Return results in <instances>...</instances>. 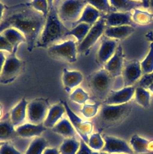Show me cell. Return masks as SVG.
Here are the masks:
<instances>
[{
    "label": "cell",
    "instance_id": "45",
    "mask_svg": "<svg viewBox=\"0 0 153 154\" xmlns=\"http://www.w3.org/2000/svg\"><path fill=\"white\" fill-rule=\"evenodd\" d=\"M5 57L4 54V52L2 51H0V75L2 71V69L4 63V61L5 60Z\"/></svg>",
    "mask_w": 153,
    "mask_h": 154
},
{
    "label": "cell",
    "instance_id": "40",
    "mask_svg": "<svg viewBox=\"0 0 153 154\" xmlns=\"http://www.w3.org/2000/svg\"><path fill=\"white\" fill-rule=\"evenodd\" d=\"M0 154H21L11 143L4 142L0 147Z\"/></svg>",
    "mask_w": 153,
    "mask_h": 154
},
{
    "label": "cell",
    "instance_id": "34",
    "mask_svg": "<svg viewBox=\"0 0 153 154\" xmlns=\"http://www.w3.org/2000/svg\"><path fill=\"white\" fill-rule=\"evenodd\" d=\"M87 4L91 5L95 8L100 12L103 13H108L113 11L112 8L109 0H85Z\"/></svg>",
    "mask_w": 153,
    "mask_h": 154
},
{
    "label": "cell",
    "instance_id": "35",
    "mask_svg": "<svg viewBox=\"0 0 153 154\" xmlns=\"http://www.w3.org/2000/svg\"><path fill=\"white\" fill-rule=\"evenodd\" d=\"M70 99L78 104H85L89 99L88 94L82 88H76L70 94Z\"/></svg>",
    "mask_w": 153,
    "mask_h": 154
},
{
    "label": "cell",
    "instance_id": "50",
    "mask_svg": "<svg viewBox=\"0 0 153 154\" xmlns=\"http://www.w3.org/2000/svg\"><path fill=\"white\" fill-rule=\"evenodd\" d=\"M2 106L0 105V118L2 117Z\"/></svg>",
    "mask_w": 153,
    "mask_h": 154
},
{
    "label": "cell",
    "instance_id": "54",
    "mask_svg": "<svg viewBox=\"0 0 153 154\" xmlns=\"http://www.w3.org/2000/svg\"><path fill=\"white\" fill-rule=\"evenodd\" d=\"M4 142H0V147L4 144Z\"/></svg>",
    "mask_w": 153,
    "mask_h": 154
},
{
    "label": "cell",
    "instance_id": "14",
    "mask_svg": "<svg viewBox=\"0 0 153 154\" xmlns=\"http://www.w3.org/2000/svg\"><path fill=\"white\" fill-rule=\"evenodd\" d=\"M124 65V55L122 47L118 45L112 57L104 65L106 69L113 78H117L121 76Z\"/></svg>",
    "mask_w": 153,
    "mask_h": 154
},
{
    "label": "cell",
    "instance_id": "18",
    "mask_svg": "<svg viewBox=\"0 0 153 154\" xmlns=\"http://www.w3.org/2000/svg\"><path fill=\"white\" fill-rule=\"evenodd\" d=\"M47 129L43 123L35 125L31 123H25L15 128L17 135L22 138L39 137Z\"/></svg>",
    "mask_w": 153,
    "mask_h": 154
},
{
    "label": "cell",
    "instance_id": "7",
    "mask_svg": "<svg viewBox=\"0 0 153 154\" xmlns=\"http://www.w3.org/2000/svg\"><path fill=\"white\" fill-rule=\"evenodd\" d=\"M47 52L53 58L63 60L69 63H73L77 61V46L75 41L68 40L50 46L47 48Z\"/></svg>",
    "mask_w": 153,
    "mask_h": 154
},
{
    "label": "cell",
    "instance_id": "47",
    "mask_svg": "<svg viewBox=\"0 0 153 154\" xmlns=\"http://www.w3.org/2000/svg\"><path fill=\"white\" fill-rule=\"evenodd\" d=\"M5 7V5H4L2 3H1L0 2V22H1V21L2 20V16H3Z\"/></svg>",
    "mask_w": 153,
    "mask_h": 154
},
{
    "label": "cell",
    "instance_id": "42",
    "mask_svg": "<svg viewBox=\"0 0 153 154\" xmlns=\"http://www.w3.org/2000/svg\"><path fill=\"white\" fill-rule=\"evenodd\" d=\"M92 149L88 146V145L83 140L80 141V146L76 154H92Z\"/></svg>",
    "mask_w": 153,
    "mask_h": 154
},
{
    "label": "cell",
    "instance_id": "23",
    "mask_svg": "<svg viewBox=\"0 0 153 154\" xmlns=\"http://www.w3.org/2000/svg\"><path fill=\"white\" fill-rule=\"evenodd\" d=\"M113 11L119 12L132 11L134 9L143 7V2L134 0H109Z\"/></svg>",
    "mask_w": 153,
    "mask_h": 154
},
{
    "label": "cell",
    "instance_id": "5",
    "mask_svg": "<svg viewBox=\"0 0 153 154\" xmlns=\"http://www.w3.org/2000/svg\"><path fill=\"white\" fill-rule=\"evenodd\" d=\"M86 5L85 0H61L56 10L63 23L71 22L72 24L79 19Z\"/></svg>",
    "mask_w": 153,
    "mask_h": 154
},
{
    "label": "cell",
    "instance_id": "28",
    "mask_svg": "<svg viewBox=\"0 0 153 154\" xmlns=\"http://www.w3.org/2000/svg\"><path fill=\"white\" fill-rule=\"evenodd\" d=\"M91 26L92 25L85 23H78L69 29L67 35L74 36L79 45L86 37Z\"/></svg>",
    "mask_w": 153,
    "mask_h": 154
},
{
    "label": "cell",
    "instance_id": "31",
    "mask_svg": "<svg viewBox=\"0 0 153 154\" xmlns=\"http://www.w3.org/2000/svg\"><path fill=\"white\" fill-rule=\"evenodd\" d=\"M47 146V142L44 138L35 137L29 144L25 154H43Z\"/></svg>",
    "mask_w": 153,
    "mask_h": 154
},
{
    "label": "cell",
    "instance_id": "38",
    "mask_svg": "<svg viewBox=\"0 0 153 154\" xmlns=\"http://www.w3.org/2000/svg\"><path fill=\"white\" fill-rule=\"evenodd\" d=\"M137 84L136 86L142 87L153 94V72L148 74H143Z\"/></svg>",
    "mask_w": 153,
    "mask_h": 154
},
{
    "label": "cell",
    "instance_id": "29",
    "mask_svg": "<svg viewBox=\"0 0 153 154\" xmlns=\"http://www.w3.org/2000/svg\"><path fill=\"white\" fill-rule=\"evenodd\" d=\"M135 87L134 96L136 102L144 108H149L150 106L151 93L142 87Z\"/></svg>",
    "mask_w": 153,
    "mask_h": 154
},
{
    "label": "cell",
    "instance_id": "30",
    "mask_svg": "<svg viewBox=\"0 0 153 154\" xmlns=\"http://www.w3.org/2000/svg\"><path fill=\"white\" fill-rule=\"evenodd\" d=\"M132 13V20L134 23L146 25L153 20V13L150 11H144L139 8L134 9Z\"/></svg>",
    "mask_w": 153,
    "mask_h": 154
},
{
    "label": "cell",
    "instance_id": "33",
    "mask_svg": "<svg viewBox=\"0 0 153 154\" xmlns=\"http://www.w3.org/2000/svg\"><path fill=\"white\" fill-rule=\"evenodd\" d=\"M143 74H148L153 72V43H151L149 51L145 58L140 62Z\"/></svg>",
    "mask_w": 153,
    "mask_h": 154
},
{
    "label": "cell",
    "instance_id": "49",
    "mask_svg": "<svg viewBox=\"0 0 153 154\" xmlns=\"http://www.w3.org/2000/svg\"><path fill=\"white\" fill-rule=\"evenodd\" d=\"M148 150H149V152H153V140L149 141V142Z\"/></svg>",
    "mask_w": 153,
    "mask_h": 154
},
{
    "label": "cell",
    "instance_id": "19",
    "mask_svg": "<svg viewBox=\"0 0 153 154\" xmlns=\"http://www.w3.org/2000/svg\"><path fill=\"white\" fill-rule=\"evenodd\" d=\"M135 31V27L131 25L119 26H106L104 35L113 40H124Z\"/></svg>",
    "mask_w": 153,
    "mask_h": 154
},
{
    "label": "cell",
    "instance_id": "39",
    "mask_svg": "<svg viewBox=\"0 0 153 154\" xmlns=\"http://www.w3.org/2000/svg\"><path fill=\"white\" fill-rule=\"evenodd\" d=\"M30 4L34 10L41 13L46 18L49 13V6L47 0H32Z\"/></svg>",
    "mask_w": 153,
    "mask_h": 154
},
{
    "label": "cell",
    "instance_id": "3",
    "mask_svg": "<svg viewBox=\"0 0 153 154\" xmlns=\"http://www.w3.org/2000/svg\"><path fill=\"white\" fill-rule=\"evenodd\" d=\"M132 107L130 102L121 105L103 103L96 119L97 126L102 130L121 124L130 116Z\"/></svg>",
    "mask_w": 153,
    "mask_h": 154
},
{
    "label": "cell",
    "instance_id": "44",
    "mask_svg": "<svg viewBox=\"0 0 153 154\" xmlns=\"http://www.w3.org/2000/svg\"><path fill=\"white\" fill-rule=\"evenodd\" d=\"M43 154H60L59 150L56 148H46Z\"/></svg>",
    "mask_w": 153,
    "mask_h": 154
},
{
    "label": "cell",
    "instance_id": "53",
    "mask_svg": "<svg viewBox=\"0 0 153 154\" xmlns=\"http://www.w3.org/2000/svg\"><path fill=\"white\" fill-rule=\"evenodd\" d=\"M134 1H139V2H143L144 0H134Z\"/></svg>",
    "mask_w": 153,
    "mask_h": 154
},
{
    "label": "cell",
    "instance_id": "32",
    "mask_svg": "<svg viewBox=\"0 0 153 154\" xmlns=\"http://www.w3.org/2000/svg\"><path fill=\"white\" fill-rule=\"evenodd\" d=\"M79 142L74 137L67 138L62 141L59 147L60 154H76L79 148Z\"/></svg>",
    "mask_w": 153,
    "mask_h": 154
},
{
    "label": "cell",
    "instance_id": "51",
    "mask_svg": "<svg viewBox=\"0 0 153 154\" xmlns=\"http://www.w3.org/2000/svg\"><path fill=\"white\" fill-rule=\"evenodd\" d=\"M99 154H109V153H108L107 152H99Z\"/></svg>",
    "mask_w": 153,
    "mask_h": 154
},
{
    "label": "cell",
    "instance_id": "46",
    "mask_svg": "<svg viewBox=\"0 0 153 154\" xmlns=\"http://www.w3.org/2000/svg\"><path fill=\"white\" fill-rule=\"evenodd\" d=\"M145 37L148 41H149L151 43H153V31L147 32L145 34Z\"/></svg>",
    "mask_w": 153,
    "mask_h": 154
},
{
    "label": "cell",
    "instance_id": "8",
    "mask_svg": "<svg viewBox=\"0 0 153 154\" xmlns=\"http://www.w3.org/2000/svg\"><path fill=\"white\" fill-rule=\"evenodd\" d=\"M50 106L47 99L36 98L28 102L26 117L29 123L38 125L44 121Z\"/></svg>",
    "mask_w": 153,
    "mask_h": 154
},
{
    "label": "cell",
    "instance_id": "1",
    "mask_svg": "<svg viewBox=\"0 0 153 154\" xmlns=\"http://www.w3.org/2000/svg\"><path fill=\"white\" fill-rule=\"evenodd\" d=\"M46 17L34 10L30 3L5 6L0 22V34L12 28L20 31L26 38L27 50L31 52L43 28Z\"/></svg>",
    "mask_w": 153,
    "mask_h": 154
},
{
    "label": "cell",
    "instance_id": "20",
    "mask_svg": "<svg viewBox=\"0 0 153 154\" xmlns=\"http://www.w3.org/2000/svg\"><path fill=\"white\" fill-rule=\"evenodd\" d=\"M65 112L64 106L61 102L51 106L43 124L46 128H52L62 118Z\"/></svg>",
    "mask_w": 153,
    "mask_h": 154
},
{
    "label": "cell",
    "instance_id": "55",
    "mask_svg": "<svg viewBox=\"0 0 153 154\" xmlns=\"http://www.w3.org/2000/svg\"><path fill=\"white\" fill-rule=\"evenodd\" d=\"M115 154H124V153H115Z\"/></svg>",
    "mask_w": 153,
    "mask_h": 154
},
{
    "label": "cell",
    "instance_id": "16",
    "mask_svg": "<svg viewBox=\"0 0 153 154\" xmlns=\"http://www.w3.org/2000/svg\"><path fill=\"white\" fill-rule=\"evenodd\" d=\"M118 45V42L115 40L107 37L103 38L97 53V63L104 66L114 54Z\"/></svg>",
    "mask_w": 153,
    "mask_h": 154
},
{
    "label": "cell",
    "instance_id": "12",
    "mask_svg": "<svg viewBox=\"0 0 153 154\" xmlns=\"http://www.w3.org/2000/svg\"><path fill=\"white\" fill-rule=\"evenodd\" d=\"M102 137L104 141V145L101 149V152H107L109 154H133V151L131 148L122 139L107 135H103Z\"/></svg>",
    "mask_w": 153,
    "mask_h": 154
},
{
    "label": "cell",
    "instance_id": "24",
    "mask_svg": "<svg viewBox=\"0 0 153 154\" xmlns=\"http://www.w3.org/2000/svg\"><path fill=\"white\" fill-rule=\"evenodd\" d=\"M2 34L5 38L9 42L13 48L12 53H16L19 45L22 43H26V38L25 36L18 30L9 28L4 30Z\"/></svg>",
    "mask_w": 153,
    "mask_h": 154
},
{
    "label": "cell",
    "instance_id": "13",
    "mask_svg": "<svg viewBox=\"0 0 153 154\" xmlns=\"http://www.w3.org/2000/svg\"><path fill=\"white\" fill-rule=\"evenodd\" d=\"M135 85L123 87L118 90H112L103 103L107 105H121L129 102L134 96Z\"/></svg>",
    "mask_w": 153,
    "mask_h": 154
},
{
    "label": "cell",
    "instance_id": "43",
    "mask_svg": "<svg viewBox=\"0 0 153 154\" xmlns=\"http://www.w3.org/2000/svg\"><path fill=\"white\" fill-rule=\"evenodd\" d=\"M142 2L143 7L148 9L150 12L153 13V0H144Z\"/></svg>",
    "mask_w": 153,
    "mask_h": 154
},
{
    "label": "cell",
    "instance_id": "4",
    "mask_svg": "<svg viewBox=\"0 0 153 154\" xmlns=\"http://www.w3.org/2000/svg\"><path fill=\"white\" fill-rule=\"evenodd\" d=\"M104 68L91 73L86 78L88 87L98 102H103L110 92L114 90L115 80Z\"/></svg>",
    "mask_w": 153,
    "mask_h": 154
},
{
    "label": "cell",
    "instance_id": "9",
    "mask_svg": "<svg viewBox=\"0 0 153 154\" xmlns=\"http://www.w3.org/2000/svg\"><path fill=\"white\" fill-rule=\"evenodd\" d=\"M106 25L105 20L101 16L93 25H92L84 39L78 45V53L82 55H87L92 47L98 40L104 34Z\"/></svg>",
    "mask_w": 153,
    "mask_h": 154
},
{
    "label": "cell",
    "instance_id": "26",
    "mask_svg": "<svg viewBox=\"0 0 153 154\" xmlns=\"http://www.w3.org/2000/svg\"><path fill=\"white\" fill-rule=\"evenodd\" d=\"M52 131L64 137L73 138L75 136L74 128L70 121L66 118L60 120L52 128Z\"/></svg>",
    "mask_w": 153,
    "mask_h": 154
},
{
    "label": "cell",
    "instance_id": "41",
    "mask_svg": "<svg viewBox=\"0 0 153 154\" xmlns=\"http://www.w3.org/2000/svg\"><path fill=\"white\" fill-rule=\"evenodd\" d=\"M4 51L9 53H12L13 48L5 37L2 34H0V51Z\"/></svg>",
    "mask_w": 153,
    "mask_h": 154
},
{
    "label": "cell",
    "instance_id": "21",
    "mask_svg": "<svg viewBox=\"0 0 153 154\" xmlns=\"http://www.w3.org/2000/svg\"><path fill=\"white\" fill-rule=\"evenodd\" d=\"M28 103V101L23 98L11 109L10 117L15 128L22 125L25 120Z\"/></svg>",
    "mask_w": 153,
    "mask_h": 154
},
{
    "label": "cell",
    "instance_id": "10",
    "mask_svg": "<svg viewBox=\"0 0 153 154\" xmlns=\"http://www.w3.org/2000/svg\"><path fill=\"white\" fill-rule=\"evenodd\" d=\"M61 102L64 106L65 112L74 129L77 131L81 139L88 144L89 135H91L93 130L94 126L92 123L91 122H85L77 116L71 110L65 100H61Z\"/></svg>",
    "mask_w": 153,
    "mask_h": 154
},
{
    "label": "cell",
    "instance_id": "25",
    "mask_svg": "<svg viewBox=\"0 0 153 154\" xmlns=\"http://www.w3.org/2000/svg\"><path fill=\"white\" fill-rule=\"evenodd\" d=\"M17 135L15 127L13 125L10 117H5L0 120V142H7Z\"/></svg>",
    "mask_w": 153,
    "mask_h": 154
},
{
    "label": "cell",
    "instance_id": "15",
    "mask_svg": "<svg viewBox=\"0 0 153 154\" xmlns=\"http://www.w3.org/2000/svg\"><path fill=\"white\" fill-rule=\"evenodd\" d=\"M106 26H119L131 25L135 26L132 20V12H119L112 11L104 16Z\"/></svg>",
    "mask_w": 153,
    "mask_h": 154
},
{
    "label": "cell",
    "instance_id": "17",
    "mask_svg": "<svg viewBox=\"0 0 153 154\" xmlns=\"http://www.w3.org/2000/svg\"><path fill=\"white\" fill-rule=\"evenodd\" d=\"M83 80L82 73L78 70H71L64 68L62 73V82L65 91L69 93L77 87Z\"/></svg>",
    "mask_w": 153,
    "mask_h": 154
},
{
    "label": "cell",
    "instance_id": "27",
    "mask_svg": "<svg viewBox=\"0 0 153 154\" xmlns=\"http://www.w3.org/2000/svg\"><path fill=\"white\" fill-rule=\"evenodd\" d=\"M149 141L137 135H133L130 140L131 148L136 153H146L148 150V144Z\"/></svg>",
    "mask_w": 153,
    "mask_h": 154
},
{
    "label": "cell",
    "instance_id": "11",
    "mask_svg": "<svg viewBox=\"0 0 153 154\" xmlns=\"http://www.w3.org/2000/svg\"><path fill=\"white\" fill-rule=\"evenodd\" d=\"M140 62L137 60H132L124 62L122 72L123 87L133 86L137 82L142 76Z\"/></svg>",
    "mask_w": 153,
    "mask_h": 154
},
{
    "label": "cell",
    "instance_id": "52",
    "mask_svg": "<svg viewBox=\"0 0 153 154\" xmlns=\"http://www.w3.org/2000/svg\"><path fill=\"white\" fill-rule=\"evenodd\" d=\"M92 154H99V152H93Z\"/></svg>",
    "mask_w": 153,
    "mask_h": 154
},
{
    "label": "cell",
    "instance_id": "22",
    "mask_svg": "<svg viewBox=\"0 0 153 154\" xmlns=\"http://www.w3.org/2000/svg\"><path fill=\"white\" fill-rule=\"evenodd\" d=\"M101 17V12L91 5L87 4L83 10L79 19L71 24V28L80 23L93 25Z\"/></svg>",
    "mask_w": 153,
    "mask_h": 154
},
{
    "label": "cell",
    "instance_id": "2",
    "mask_svg": "<svg viewBox=\"0 0 153 154\" xmlns=\"http://www.w3.org/2000/svg\"><path fill=\"white\" fill-rule=\"evenodd\" d=\"M69 28L59 19L56 8L53 6L49 10L41 32L35 44V48H47L55 42L67 36Z\"/></svg>",
    "mask_w": 153,
    "mask_h": 154
},
{
    "label": "cell",
    "instance_id": "6",
    "mask_svg": "<svg viewBox=\"0 0 153 154\" xmlns=\"http://www.w3.org/2000/svg\"><path fill=\"white\" fill-rule=\"evenodd\" d=\"M25 68V62L19 59L15 53H9L5 58L0 75V84L13 82Z\"/></svg>",
    "mask_w": 153,
    "mask_h": 154
},
{
    "label": "cell",
    "instance_id": "48",
    "mask_svg": "<svg viewBox=\"0 0 153 154\" xmlns=\"http://www.w3.org/2000/svg\"><path fill=\"white\" fill-rule=\"evenodd\" d=\"M55 0H47V4H48V6H49V11L50 9H51L53 6V2H54Z\"/></svg>",
    "mask_w": 153,
    "mask_h": 154
},
{
    "label": "cell",
    "instance_id": "36",
    "mask_svg": "<svg viewBox=\"0 0 153 154\" xmlns=\"http://www.w3.org/2000/svg\"><path fill=\"white\" fill-rule=\"evenodd\" d=\"M87 144L91 149L95 150H100L104 147V141L100 134L97 132L90 135Z\"/></svg>",
    "mask_w": 153,
    "mask_h": 154
},
{
    "label": "cell",
    "instance_id": "37",
    "mask_svg": "<svg viewBox=\"0 0 153 154\" xmlns=\"http://www.w3.org/2000/svg\"><path fill=\"white\" fill-rule=\"evenodd\" d=\"M100 105V103L98 102L92 104L85 103L81 109V113L85 118L94 117L98 113Z\"/></svg>",
    "mask_w": 153,
    "mask_h": 154
}]
</instances>
